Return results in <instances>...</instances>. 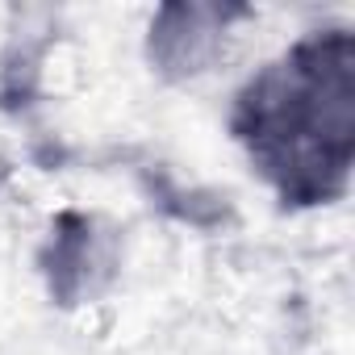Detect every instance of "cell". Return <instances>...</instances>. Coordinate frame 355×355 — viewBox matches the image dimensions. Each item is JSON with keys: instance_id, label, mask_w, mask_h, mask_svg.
I'll return each mask as SVG.
<instances>
[{"instance_id": "6da1fadb", "label": "cell", "mask_w": 355, "mask_h": 355, "mask_svg": "<svg viewBox=\"0 0 355 355\" xmlns=\"http://www.w3.org/2000/svg\"><path fill=\"white\" fill-rule=\"evenodd\" d=\"M226 125L259 184L288 209H326L355 171V30H297L230 92Z\"/></svg>"}, {"instance_id": "7a4b0ae2", "label": "cell", "mask_w": 355, "mask_h": 355, "mask_svg": "<svg viewBox=\"0 0 355 355\" xmlns=\"http://www.w3.org/2000/svg\"><path fill=\"white\" fill-rule=\"evenodd\" d=\"M38 284L59 318L105 305L125 276V230L96 205H63L46 218L34 247Z\"/></svg>"}, {"instance_id": "3957f363", "label": "cell", "mask_w": 355, "mask_h": 355, "mask_svg": "<svg viewBox=\"0 0 355 355\" xmlns=\"http://www.w3.org/2000/svg\"><path fill=\"white\" fill-rule=\"evenodd\" d=\"M251 17L243 5L218 0H167L142 21V63L159 84L184 88L209 80L234 51L239 26Z\"/></svg>"}, {"instance_id": "277c9868", "label": "cell", "mask_w": 355, "mask_h": 355, "mask_svg": "<svg viewBox=\"0 0 355 355\" xmlns=\"http://www.w3.org/2000/svg\"><path fill=\"white\" fill-rule=\"evenodd\" d=\"M0 355H92L71 318H38L0 334Z\"/></svg>"}, {"instance_id": "5b68a950", "label": "cell", "mask_w": 355, "mask_h": 355, "mask_svg": "<svg viewBox=\"0 0 355 355\" xmlns=\"http://www.w3.org/2000/svg\"><path fill=\"white\" fill-rule=\"evenodd\" d=\"M13 180H17V159H13V150H9V142L0 138V201L9 197V189H13Z\"/></svg>"}]
</instances>
